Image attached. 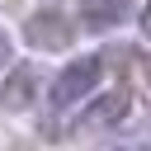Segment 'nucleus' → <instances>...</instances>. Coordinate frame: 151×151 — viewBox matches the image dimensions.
I'll use <instances>...</instances> for the list:
<instances>
[{
    "instance_id": "obj_9",
    "label": "nucleus",
    "mask_w": 151,
    "mask_h": 151,
    "mask_svg": "<svg viewBox=\"0 0 151 151\" xmlns=\"http://www.w3.org/2000/svg\"><path fill=\"white\" fill-rule=\"evenodd\" d=\"M146 80H151V57H146Z\"/></svg>"
},
{
    "instance_id": "obj_8",
    "label": "nucleus",
    "mask_w": 151,
    "mask_h": 151,
    "mask_svg": "<svg viewBox=\"0 0 151 151\" xmlns=\"http://www.w3.org/2000/svg\"><path fill=\"white\" fill-rule=\"evenodd\" d=\"M118 151H151V146H137V142H127V146H118Z\"/></svg>"
},
{
    "instance_id": "obj_3",
    "label": "nucleus",
    "mask_w": 151,
    "mask_h": 151,
    "mask_svg": "<svg viewBox=\"0 0 151 151\" xmlns=\"http://www.w3.org/2000/svg\"><path fill=\"white\" fill-rule=\"evenodd\" d=\"M127 5L132 0H80V24L85 28H113V24H123V14H127Z\"/></svg>"
},
{
    "instance_id": "obj_2",
    "label": "nucleus",
    "mask_w": 151,
    "mask_h": 151,
    "mask_svg": "<svg viewBox=\"0 0 151 151\" xmlns=\"http://www.w3.org/2000/svg\"><path fill=\"white\" fill-rule=\"evenodd\" d=\"M24 38H28L33 47H47V52H61V47L71 42V28H66V19H61V14L42 9V14H33V19L24 24Z\"/></svg>"
},
{
    "instance_id": "obj_6",
    "label": "nucleus",
    "mask_w": 151,
    "mask_h": 151,
    "mask_svg": "<svg viewBox=\"0 0 151 151\" xmlns=\"http://www.w3.org/2000/svg\"><path fill=\"white\" fill-rule=\"evenodd\" d=\"M5 61H9V38L0 33V66H5Z\"/></svg>"
},
{
    "instance_id": "obj_5",
    "label": "nucleus",
    "mask_w": 151,
    "mask_h": 151,
    "mask_svg": "<svg viewBox=\"0 0 151 151\" xmlns=\"http://www.w3.org/2000/svg\"><path fill=\"white\" fill-rule=\"evenodd\" d=\"M0 104H5V109H28V104H33V71H24V66H19V71L5 80Z\"/></svg>"
},
{
    "instance_id": "obj_1",
    "label": "nucleus",
    "mask_w": 151,
    "mask_h": 151,
    "mask_svg": "<svg viewBox=\"0 0 151 151\" xmlns=\"http://www.w3.org/2000/svg\"><path fill=\"white\" fill-rule=\"evenodd\" d=\"M104 80V61L99 57H80V61H71L61 76H57V85H52V99H57V109H71V104H80L94 85Z\"/></svg>"
},
{
    "instance_id": "obj_4",
    "label": "nucleus",
    "mask_w": 151,
    "mask_h": 151,
    "mask_svg": "<svg viewBox=\"0 0 151 151\" xmlns=\"http://www.w3.org/2000/svg\"><path fill=\"white\" fill-rule=\"evenodd\" d=\"M123 113H127V94H123V90H113V94H104V99H99V104H94L76 127H104V123H118Z\"/></svg>"
},
{
    "instance_id": "obj_7",
    "label": "nucleus",
    "mask_w": 151,
    "mask_h": 151,
    "mask_svg": "<svg viewBox=\"0 0 151 151\" xmlns=\"http://www.w3.org/2000/svg\"><path fill=\"white\" fill-rule=\"evenodd\" d=\"M142 28L151 33V0H146V9H142Z\"/></svg>"
}]
</instances>
